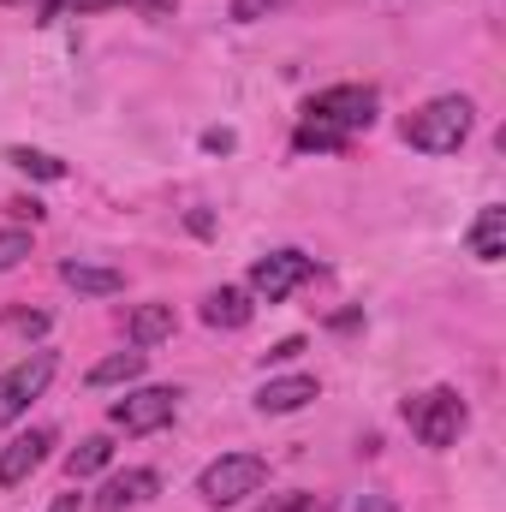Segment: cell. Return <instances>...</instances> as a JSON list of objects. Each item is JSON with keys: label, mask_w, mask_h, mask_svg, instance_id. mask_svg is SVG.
Listing matches in <instances>:
<instances>
[{"label": "cell", "mask_w": 506, "mask_h": 512, "mask_svg": "<svg viewBox=\"0 0 506 512\" xmlns=\"http://www.w3.org/2000/svg\"><path fill=\"white\" fill-rule=\"evenodd\" d=\"M370 126H376V90L370 84H334V90L304 102L292 149L298 155H334V149H346L358 131H370Z\"/></svg>", "instance_id": "6da1fadb"}, {"label": "cell", "mask_w": 506, "mask_h": 512, "mask_svg": "<svg viewBox=\"0 0 506 512\" xmlns=\"http://www.w3.org/2000/svg\"><path fill=\"white\" fill-rule=\"evenodd\" d=\"M471 120H477L471 96H435L417 114H405V143L423 149V155H453L471 137Z\"/></svg>", "instance_id": "7a4b0ae2"}, {"label": "cell", "mask_w": 506, "mask_h": 512, "mask_svg": "<svg viewBox=\"0 0 506 512\" xmlns=\"http://www.w3.org/2000/svg\"><path fill=\"white\" fill-rule=\"evenodd\" d=\"M465 399H459V387H429V393H417V399H405V423H411V435L423 441V447H435V453H447L459 435H465Z\"/></svg>", "instance_id": "3957f363"}, {"label": "cell", "mask_w": 506, "mask_h": 512, "mask_svg": "<svg viewBox=\"0 0 506 512\" xmlns=\"http://www.w3.org/2000/svg\"><path fill=\"white\" fill-rule=\"evenodd\" d=\"M262 483H268V459L262 453H221L215 465H203L197 495L209 507H239V501H251Z\"/></svg>", "instance_id": "277c9868"}, {"label": "cell", "mask_w": 506, "mask_h": 512, "mask_svg": "<svg viewBox=\"0 0 506 512\" xmlns=\"http://www.w3.org/2000/svg\"><path fill=\"white\" fill-rule=\"evenodd\" d=\"M54 352H30L12 370H0V423H18L30 411V399H42V387L54 382Z\"/></svg>", "instance_id": "5b68a950"}, {"label": "cell", "mask_w": 506, "mask_h": 512, "mask_svg": "<svg viewBox=\"0 0 506 512\" xmlns=\"http://www.w3.org/2000/svg\"><path fill=\"white\" fill-rule=\"evenodd\" d=\"M114 429H126V435H155V429H167L173 417H179V387H137L126 399H114Z\"/></svg>", "instance_id": "8992f818"}, {"label": "cell", "mask_w": 506, "mask_h": 512, "mask_svg": "<svg viewBox=\"0 0 506 512\" xmlns=\"http://www.w3.org/2000/svg\"><path fill=\"white\" fill-rule=\"evenodd\" d=\"M310 274H316V256H304V251L286 245V251H268L251 268V292L262 298V304H280V298H292Z\"/></svg>", "instance_id": "52a82bcc"}, {"label": "cell", "mask_w": 506, "mask_h": 512, "mask_svg": "<svg viewBox=\"0 0 506 512\" xmlns=\"http://www.w3.org/2000/svg\"><path fill=\"white\" fill-rule=\"evenodd\" d=\"M48 447H54V429H24V435H12V441L0 447V489H18V483L48 459Z\"/></svg>", "instance_id": "ba28073f"}, {"label": "cell", "mask_w": 506, "mask_h": 512, "mask_svg": "<svg viewBox=\"0 0 506 512\" xmlns=\"http://www.w3.org/2000/svg\"><path fill=\"white\" fill-rule=\"evenodd\" d=\"M155 489H161V477H155L149 465L114 471V477L102 483V495H96V512H131V507H143V501H155Z\"/></svg>", "instance_id": "9c48e42d"}, {"label": "cell", "mask_w": 506, "mask_h": 512, "mask_svg": "<svg viewBox=\"0 0 506 512\" xmlns=\"http://www.w3.org/2000/svg\"><path fill=\"white\" fill-rule=\"evenodd\" d=\"M316 393H322L316 376H274V382H262V393H256V411L262 417H286V411H304Z\"/></svg>", "instance_id": "30bf717a"}, {"label": "cell", "mask_w": 506, "mask_h": 512, "mask_svg": "<svg viewBox=\"0 0 506 512\" xmlns=\"http://www.w3.org/2000/svg\"><path fill=\"white\" fill-rule=\"evenodd\" d=\"M60 280H66L72 292H84V298H114V292H126V274H120V268H102V262H60Z\"/></svg>", "instance_id": "8fae6325"}, {"label": "cell", "mask_w": 506, "mask_h": 512, "mask_svg": "<svg viewBox=\"0 0 506 512\" xmlns=\"http://www.w3.org/2000/svg\"><path fill=\"white\" fill-rule=\"evenodd\" d=\"M251 316H256V304H251L245 286H215V292L203 298V322H209V328H245Z\"/></svg>", "instance_id": "7c38bea8"}, {"label": "cell", "mask_w": 506, "mask_h": 512, "mask_svg": "<svg viewBox=\"0 0 506 512\" xmlns=\"http://www.w3.org/2000/svg\"><path fill=\"white\" fill-rule=\"evenodd\" d=\"M465 245H471V256H477V262H501V251H506V209H501V203H489V209L471 221Z\"/></svg>", "instance_id": "4fadbf2b"}, {"label": "cell", "mask_w": 506, "mask_h": 512, "mask_svg": "<svg viewBox=\"0 0 506 512\" xmlns=\"http://www.w3.org/2000/svg\"><path fill=\"white\" fill-rule=\"evenodd\" d=\"M126 334H131V346H161L167 334H173V304H137L126 316Z\"/></svg>", "instance_id": "5bb4252c"}, {"label": "cell", "mask_w": 506, "mask_h": 512, "mask_svg": "<svg viewBox=\"0 0 506 512\" xmlns=\"http://www.w3.org/2000/svg\"><path fill=\"white\" fill-rule=\"evenodd\" d=\"M143 364H149V352H143V346H131V352H114V358H102V364L90 370V387L137 382V376H143Z\"/></svg>", "instance_id": "9a60e30c"}, {"label": "cell", "mask_w": 506, "mask_h": 512, "mask_svg": "<svg viewBox=\"0 0 506 512\" xmlns=\"http://www.w3.org/2000/svg\"><path fill=\"white\" fill-rule=\"evenodd\" d=\"M108 459H114V441H108V435H90V441H78V447L66 453V477L84 483V477H96Z\"/></svg>", "instance_id": "2e32d148"}, {"label": "cell", "mask_w": 506, "mask_h": 512, "mask_svg": "<svg viewBox=\"0 0 506 512\" xmlns=\"http://www.w3.org/2000/svg\"><path fill=\"white\" fill-rule=\"evenodd\" d=\"M6 161H12L18 173H30V179H66V161H60V155L24 149V143H12V149H6Z\"/></svg>", "instance_id": "e0dca14e"}, {"label": "cell", "mask_w": 506, "mask_h": 512, "mask_svg": "<svg viewBox=\"0 0 506 512\" xmlns=\"http://www.w3.org/2000/svg\"><path fill=\"white\" fill-rule=\"evenodd\" d=\"M102 6H143V12H155V18L173 12V0H60V12H102Z\"/></svg>", "instance_id": "ac0fdd59"}, {"label": "cell", "mask_w": 506, "mask_h": 512, "mask_svg": "<svg viewBox=\"0 0 506 512\" xmlns=\"http://www.w3.org/2000/svg\"><path fill=\"white\" fill-rule=\"evenodd\" d=\"M24 256H30V233H24V227H0V274L18 268Z\"/></svg>", "instance_id": "d6986e66"}, {"label": "cell", "mask_w": 506, "mask_h": 512, "mask_svg": "<svg viewBox=\"0 0 506 512\" xmlns=\"http://www.w3.org/2000/svg\"><path fill=\"white\" fill-rule=\"evenodd\" d=\"M262 512H334V501H328V495H310V489H298V495H280L274 507H262Z\"/></svg>", "instance_id": "ffe728a7"}, {"label": "cell", "mask_w": 506, "mask_h": 512, "mask_svg": "<svg viewBox=\"0 0 506 512\" xmlns=\"http://www.w3.org/2000/svg\"><path fill=\"white\" fill-rule=\"evenodd\" d=\"M286 0H233V24H256V18H268V12H280Z\"/></svg>", "instance_id": "44dd1931"}, {"label": "cell", "mask_w": 506, "mask_h": 512, "mask_svg": "<svg viewBox=\"0 0 506 512\" xmlns=\"http://www.w3.org/2000/svg\"><path fill=\"white\" fill-rule=\"evenodd\" d=\"M6 328L12 334H48V316L42 310H6Z\"/></svg>", "instance_id": "7402d4cb"}, {"label": "cell", "mask_w": 506, "mask_h": 512, "mask_svg": "<svg viewBox=\"0 0 506 512\" xmlns=\"http://www.w3.org/2000/svg\"><path fill=\"white\" fill-rule=\"evenodd\" d=\"M203 149H209V155H233V149H239V137H233L227 126H209V131H203Z\"/></svg>", "instance_id": "603a6c76"}, {"label": "cell", "mask_w": 506, "mask_h": 512, "mask_svg": "<svg viewBox=\"0 0 506 512\" xmlns=\"http://www.w3.org/2000/svg\"><path fill=\"white\" fill-rule=\"evenodd\" d=\"M298 352H304V340H280L274 352H262V364H292Z\"/></svg>", "instance_id": "cb8c5ba5"}, {"label": "cell", "mask_w": 506, "mask_h": 512, "mask_svg": "<svg viewBox=\"0 0 506 512\" xmlns=\"http://www.w3.org/2000/svg\"><path fill=\"white\" fill-rule=\"evenodd\" d=\"M18 6H30V18H60V0H18Z\"/></svg>", "instance_id": "d4e9b609"}, {"label": "cell", "mask_w": 506, "mask_h": 512, "mask_svg": "<svg viewBox=\"0 0 506 512\" xmlns=\"http://www.w3.org/2000/svg\"><path fill=\"white\" fill-rule=\"evenodd\" d=\"M352 512H393V501H381V495H364V501H358Z\"/></svg>", "instance_id": "484cf974"}, {"label": "cell", "mask_w": 506, "mask_h": 512, "mask_svg": "<svg viewBox=\"0 0 506 512\" xmlns=\"http://www.w3.org/2000/svg\"><path fill=\"white\" fill-rule=\"evenodd\" d=\"M78 507H84L78 495H60V501H54V507H48V512H78Z\"/></svg>", "instance_id": "4316f807"}]
</instances>
